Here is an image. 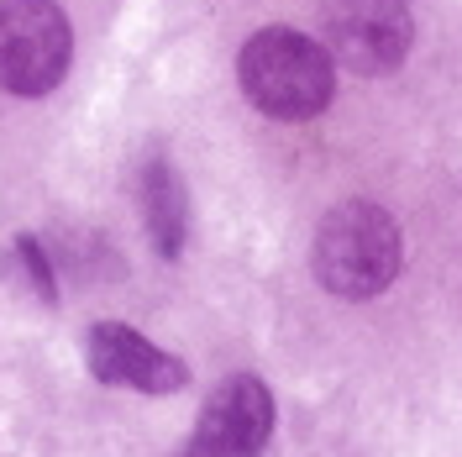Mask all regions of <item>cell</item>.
I'll use <instances>...</instances> for the list:
<instances>
[{
	"label": "cell",
	"instance_id": "obj_1",
	"mask_svg": "<svg viewBox=\"0 0 462 457\" xmlns=\"http://www.w3.org/2000/svg\"><path fill=\"white\" fill-rule=\"evenodd\" d=\"M242 95L273 121H310L337 95V63L331 53L294 27H263L242 42L236 58Z\"/></svg>",
	"mask_w": 462,
	"mask_h": 457
},
{
	"label": "cell",
	"instance_id": "obj_2",
	"mask_svg": "<svg viewBox=\"0 0 462 457\" xmlns=\"http://www.w3.org/2000/svg\"><path fill=\"white\" fill-rule=\"evenodd\" d=\"M400 221L374 201H342L316 231V279L337 300H374L400 279Z\"/></svg>",
	"mask_w": 462,
	"mask_h": 457
},
{
	"label": "cell",
	"instance_id": "obj_3",
	"mask_svg": "<svg viewBox=\"0 0 462 457\" xmlns=\"http://www.w3.org/2000/svg\"><path fill=\"white\" fill-rule=\"evenodd\" d=\"M74 32L58 0H0V89L48 95L63 85Z\"/></svg>",
	"mask_w": 462,
	"mask_h": 457
},
{
	"label": "cell",
	"instance_id": "obj_4",
	"mask_svg": "<svg viewBox=\"0 0 462 457\" xmlns=\"http://www.w3.org/2000/svg\"><path fill=\"white\" fill-rule=\"evenodd\" d=\"M320 27H326L331 63H342L363 79L394 74L415 37L404 0H326Z\"/></svg>",
	"mask_w": 462,
	"mask_h": 457
},
{
	"label": "cell",
	"instance_id": "obj_5",
	"mask_svg": "<svg viewBox=\"0 0 462 457\" xmlns=\"http://www.w3.org/2000/svg\"><path fill=\"white\" fill-rule=\"evenodd\" d=\"M273 436V395L253 373H231L205 400L184 457H263Z\"/></svg>",
	"mask_w": 462,
	"mask_h": 457
},
{
	"label": "cell",
	"instance_id": "obj_6",
	"mask_svg": "<svg viewBox=\"0 0 462 457\" xmlns=\"http://www.w3.org/2000/svg\"><path fill=\"white\" fill-rule=\"evenodd\" d=\"M85 363L100 384H111V389H137V395H173V389L189 384L184 358L152 347L143 331H132V326H121V321L89 326Z\"/></svg>",
	"mask_w": 462,
	"mask_h": 457
},
{
	"label": "cell",
	"instance_id": "obj_7",
	"mask_svg": "<svg viewBox=\"0 0 462 457\" xmlns=\"http://www.w3.org/2000/svg\"><path fill=\"white\" fill-rule=\"evenodd\" d=\"M143 205H147V231H152V247L163 257H179L184 247V227H189V201H184V179L173 163L152 158L143 169Z\"/></svg>",
	"mask_w": 462,
	"mask_h": 457
},
{
	"label": "cell",
	"instance_id": "obj_8",
	"mask_svg": "<svg viewBox=\"0 0 462 457\" xmlns=\"http://www.w3.org/2000/svg\"><path fill=\"white\" fill-rule=\"evenodd\" d=\"M16 247H22V257H27L32 279H37V289H42V300H53V268H48V253L37 247V237H16Z\"/></svg>",
	"mask_w": 462,
	"mask_h": 457
}]
</instances>
